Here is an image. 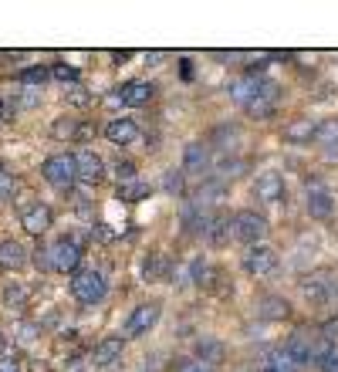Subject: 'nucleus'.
I'll use <instances>...</instances> for the list:
<instances>
[{
    "label": "nucleus",
    "mask_w": 338,
    "mask_h": 372,
    "mask_svg": "<svg viewBox=\"0 0 338 372\" xmlns=\"http://www.w3.org/2000/svg\"><path fill=\"white\" fill-rule=\"evenodd\" d=\"M41 176L54 186V190H75L78 183V166H75V153H58L41 163Z\"/></svg>",
    "instance_id": "obj_1"
},
{
    "label": "nucleus",
    "mask_w": 338,
    "mask_h": 372,
    "mask_svg": "<svg viewBox=\"0 0 338 372\" xmlns=\"http://www.w3.org/2000/svg\"><path fill=\"white\" fill-rule=\"evenodd\" d=\"M71 294L82 305H98L109 294V281H105V274L98 267H82L78 274H71Z\"/></svg>",
    "instance_id": "obj_2"
},
{
    "label": "nucleus",
    "mask_w": 338,
    "mask_h": 372,
    "mask_svg": "<svg viewBox=\"0 0 338 372\" xmlns=\"http://www.w3.org/2000/svg\"><path fill=\"white\" fill-rule=\"evenodd\" d=\"M267 217H260L257 210H240V213H234V241H240V244H260L264 237H267Z\"/></svg>",
    "instance_id": "obj_3"
},
{
    "label": "nucleus",
    "mask_w": 338,
    "mask_h": 372,
    "mask_svg": "<svg viewBox=\"0 0 338 372\" xmlns=\"http://www.w3.org/2000/svg\"><path fill=\"white\" fill-rule=\"evenodd\" d=\"M51 264H54V271H61V274H78L82 267V244L75 241V237H58L54 244H51Z\"/></svg>",
    "instance_id": "obj_4"
},
{
    "label": "nucleus",
    "mask_w": 338,
    "mask_h": 372,
    "mask_svg": "<svg viewBox=\"0 0 338 372\" xmlns=\"http://www.w3.org/2000/svg\"><path fill=\"white\" fill-rule=\"evenodd\" d=\"M278 264H281L278 250L267 248V244H254V248H247V254H244V271H247L251 278H271V274L278 271Z\"/></svg>",
    "instance_id": "obj_5"
},
{
    "label": "nucleus",
    "mask_w": 338,
    "mask_h": 372,
    "mask_svg": "<svg viewBox=\"0 0 338 372\" xmlns=\"http://www.w3.org/2000/svg\"><path fill=\"white\" fill-rule=\"evenodd\" d=\"M159 315H163V308H159L156 301H146V305L132 308V315H128L126 325H122V338H139V335H149V329L159 322Z\"/></svg>",
    "instance_id": "obj_6"
},
{
    "label": "nucleus",
    "mask_w": 338,
    "mask_h": 372,
    "mask_svg": "<svg viewBox=\"0 0 338 372\" xmlns=\"http://www.w3.org/2000/svg\"><path fill=\"white\" fill-rule=\"evenodd\" d=\"M332 288H335V274L332 271H311L301 278V294L315 305H328L332 301Z\"/></svg>",
    "instance_id": "obj_7"
},
{
    "label": "nucleus",
    "mask_w": 338,
    "mask_h": 372,
    "mask_svg": "<svg viewBox=\"0 0 338 372\" xmlns=\"http://www.w3.org/2000/svg\"><path fill=\"white\" fill-rule=\"evenodd\" d=\"M304 207H308V213H311L315 220H325V217H332V210H335V197H332V190H328L325 183L311 179V183H308V193H304Z\"/></svg>",
    "instance_id": "obj_8"
},
{
    "label": "nucleus",
    "mask_w": 338,
    "mask_h": 372,
    "mask_svg": "<svg viewBox=\"0 0 338 372\" xmlns=\"http://www.w3.org/2000/svg\"><path fill=\"white\" fill-rule=\"evenodd\" d=\"M75 166H78V183H102L105 179V160L95 149H78L75 153Z\"/></svg>",
    "instance_id": "obj_9"
},
{
    "label": "nucleus",
    "mask_w": 338,
    "mask_h": 372,
    "mask_svg": "<svg viewBox=\"0 0 338 372\" xmlns=\"http://www.w3.org/2000/svg\"><path fill=\"white\" fill-rule=\"evenodd\" d=\"M284 193H288V190H284V179H281V173H274V169L260 173L257 183H254V197H257L260 204H281Z\"/></svg>",
    "instance_id": "obj_10"
},
{
    "label": "nucleus",
    "mask_w": 338,
    "mask_h": 372,
    "mask_svg": "<svg viewBox=\"0 0 338 372\" xmlns=\"http://www.w3.org/2000/svg\"><path fill=\"white\" fill-rule=\"evenodd\" d=\"M122 349H126V338H122V335H109V338H102V342L91 349V366H95V369H109V366H115V362L122 359Z\"/></svg>",
    "instance_id": "obj_11"
},
{
    "label": "nucleus",
    "mask_w": 338,
    "mask_h": 372,
    "mask_svg": "<svg viewBox=\"0 0 338 372\" xmlns=\"http://www.w3.org/2000/svg\"><path fill=\"white\" fill-rule=\"evenodd\" d=\"M51 220H54V213H51L47 204H27L21 210V227L27 234H34V237H41L44 230H51Z\"/></svg>",
    "instance_id": "obj_12"
},
{
    "label": "nucleus",
    "mask_w": 338,
    "mask_h": 372,
    "mask_svg": "<svg viewBox=\"0 0 338 372\" xmlns=\"http://www.w3.org/2000/svg\"><path fill=\"white\" fill-rule=\"evenodd\" d=\"M264 82L267 78H260V75H254V72H247V75H240V78H234V82L227 85V95L237 102V105H247L254 95L264 88Z\"/></svg>",
    "instance_id": "obj_13"
},
{
    "label": "nucleus",
    "mask_w": 338,
    "mask_h": 372,
    "mask_svg": "<svg viewBox=\"0 0 338 372\" xmlns=\"http://www.w3.org/2000/svg\"><path fill=\"white\" fill-rule=\"evenodd\" d=\"M210 169V146L207 142H190L183 153V173L186 176H203Z\"/></svg>",
    "instance_id": "obj_14"
},
{
    "label": "nucleus",
    "mask_w": 338,
    "mask_h": 372,
    "mask_svg": "<svg viewBox=\"0 0 338 372\" xmlns=\"http://www.w3.org/2000/svg\"><path fill=\"white\" fill-rule=\"evenodd\" d=\"M115 95H119V102H122V105L142 109V105H149V102H153L156 85H153V82H128V85H122V88H115Z\"/></svg>",
    "instance_id": "obj_15"
},
{
    "label": "nucleus",
    "mask_w": 338,
    "mask_h": 372,
    "mask_svg": "<svg viewBox=\"0 0 338 372\" xmlns=\"http://www.w3.org/2000/svg\"><path fill=\"white\" fill-rule=\"evenodd\" d=\"M257 318H264V322H284L288 315H291V305L284 301V298H278V294H264V298H257Z\"/></svg>",
    "instance_id": "obj_16"
},
{
    "label": "nucleus",
    "mask_w": 338,
    "mask_h": 372,
    "mask_svg": "<svg viewBox=\"0 0 338 372\" xmlns=\"http://www.w3.org/2000/svg\"><path fill=\"white\" fill-rule=\"evenodd\" d=\"M223 197H227V183H223V179H216V176L203 179V183L193 190V204H196L200 210L213 207V204H220Z\"/></svg>",
    "instance_id": "obj_17"
},
{
    "label": "nucleus",
    "mask_w": 338,
    "mask_h": 372,
    "mask_svg": "<svg viewBox=\"0 0 338 372\" xmlns=\"http://www.w3.org/2000/svg\"><path fill=\"white\" fill-rule=\"evenodd\" d=\"M203 237H207L210 248H223V244H230V237H234V217H227V213H213L210 227H207Z\"/></svg>",
    "instance_id": "obj_18"
},
{
    "label": "nucleus",
    "mask_w": 338,
    "mask_h": 372,
    "mask_svg": "<svg viewBox=\"0 0 338 372\" xmlns=\"http://www.w3.org/2000/svg\"><path fill=\"white\" fill-rule=\"evenodd\" d=\"M315 132H318V122H315L311 116H297V119H291V122L284 125V139H288V142H295V146H301V142H311V139H315Z\"/></svg>",
    "instance_id": "obj_19"
},
{
    "label": "nucleus",
    "mask_w": 338,
    "mask_h": 372,
    "mask_svg": "<svg viewBox=\"0 0 338 372\" xmlns=\"http://www.w3.org/2000/svg\"><path fill=\"white\" fill-rule=\"evenodd\" d=\"M27 264V250L21 241H3L0 244V271H21Z\"/></svg>",
    "instance_id": "obj_20"
},
{
    "label": "nucleus",
    "mask_w": 338,
    "mask_h": 372,
    "mask_svg": "<svg viewBox=\"0 0 338 372\" xmlns=\"http://www.w3.org/2000/svg\"><path fill=\"white\" fill-rule=\"evenodd\" d=\"M105 135H109V142H115V146H132L135 139H139V129L132 119H112V122L105 125Z\"/></svg>",
    "instance_id": "obj_21"
},
{
    "label": "nucleus",
    "mask_w": 338,
    "mask_h": 372,
    "mask_svg": "<svg viewBox=\"0 0 338 372\" xmlns=\"http://www.w3.org/2000/svg\"><path fill=\"white\" fill-rule=\"evenodd\" d=\"M284 349L295 355V362L304 369V366H311V349H315V338H308V331H295V335L284 342Z\"/></svg>",
    "instance_id": "obj_22"
},
{
    "label": "nucleus",
    "mask_w": 338,
    "mask_h": 372,
    "mask_svg": "<svg viewBox=\"0 0 338 372\" xmlns=\"http://www.w3.org/2000/svg\"><path fill=\"white\" fill-rule=\"evenodd\" d=\"M51 135L54 139H88L91 135V125H78V119L61 116V119L51 122Z\"/></svg>",
    "instance_id": "obj_23"
},
{
    "label": "nucleus",
    "mask_w": 338,
    "mask_h": 372,
    "mask_svg": "<svg viewBox=\"0 0 338 372\" xmlns=\"http://www.w3.org/2000/svg\"><path fill=\"white\" fill-rule=\"evenodd\" d=\"M0 301H3V308H10V311H21V308H27V301H31V291L24 288L21 281H7V285L0 288Z\"/></svg>",
    "instance_id": "obj_24"
},
{
    "label": "nucleus",
    "mask_w": 338,
    "mask_h": 372,
    "mask_svg": "<svg viewBox=\"0 0 338 372\" xmlns=\"http://www.w3.org/2000/svg\"><path fill=\"white\" fill-rule=\"evenodd\" d=\"M264 369H274V372H301V366H297L295 355H291L284 345H278V349H271V352L264 355Z\"/></svg>",
    "instance_id": "obj_25"
},
{
    "label": "nucleus",
    "mask_w": 338,
    "mask_h": 372,
    "mask_svg": "<svg viewBox=\"0 0 338 372\" xmlns=\"http://www.w3.org/2000/svg\"><path fill=\"white\" fill-rule=\"evenodd\" d=\"M51 78V68L47 65H27L17 72V85L21 88H44V82Z\"/></svg>",
    "instance_id": "obj_26"
},
{
    "label": "nucleus",
    "mask_w": 338,
    "mask_h": 372,
    "mask_svg": "<svg viewBox=\"0 0 338 372\" xmlns=\"http://www.w3.org/2000/svg\"><path fill=\"white\" fill-rule=\"evenodd\" d=\"M196 355L203 359V366H213V362L223 359V345L216 338H210V335H203V338H196Z\"/></svg>",
    "instance_id": "obj_27"
},
{
    "label": "nucleus",
    "mask_w": 338,
    "mask_h": 372,
    "mask_svg": "<svg viewBox=\"0 0 338 372\" xmlns=\"http://www.w3.org/2000/svg\"><path fill=\"white\" fill-rule=\"evenodd\" d=\"M149 193H153V186L142 183V179H132V183H122V186H119V200H126V204H139V200H146Z\"/></svg>",
    "instance_id": "obj_28"
},
{
    "label": "nucleus",
    "mask_w": 338,
    "mask_h": 372,
    "mask_svg": "<svg viewBox=\"0 0 338 372\" xmlns=\"http://www.w3.org/2000/svg\"><path fill=\"white\" fill-rule=\"evenodd\" d=\"M166 274V257L163 254H149L146 261H142V278L146 281H159Z\"/></svg>",
    "instance_id": "obj_29"
},
{
    "label": "nucleus",
    "mask_w": 338,
    "mask_h": 372,
    "mask_svg": "<svg viewBox=\"0 0 338 372\" xmlns=\"http://www.w3.org/2000/svg\"><path fill=\"white\" fill-rule=\"evenodd\" d=\"M163 190H166L169 197H183V190H186V173H183V169H166Z\"/></svg>",
    "instance_id": "obj_30"
},
{
    "label": "nucleus",
    "mask_w": 338,
    "mask_h": 372,
    "mask_svg": "<svg viewBox=\"0 0 338 372\" xmlns=\"http://www.w3.org/2000/svg\"><path fill=\"white\" fill-rule=\"evenodd\" d=\"M38 335H41L38 322H17L14 325V342L17 345H31V342H38Z\"/></svg>",
    "instance_id": "obj_31"
},
{
    "label": "nucleus",
    "mask_w": 338,
    "mask_h": 372,
    "mask_svg": "<svg viewBox=\"0 0 338 372\" xmlns=\"http://www.w3.org/2000/svg\"><path fill=\"white\" fill-rule=\"evenodd\" d=\"M51 78L68 88V85L78 82V68H75V65H65V61H54V65H51Z\"/></svg>",
    "instance_id": "obj_32"
},
{
    "label": "nucleus",
    "mask_w": 338,
    "mask_h": 372,
    "mask_svg": "<svg viewBox=\"0 0 338 372\" xmlns=\"http://www.w3.org/2000/svg\"><path fill=\"white\" fill-rule=\"evenodd\" d=\"M237 139H240V132H237L234 125H220V129L213 132V142H216V149H223V153H230Z\"/></svg>",
    "instance_id": "obj_33"
},
{
    "label": "nucleus",
    "mask_w": 338,
    "mask_h": 372,
    "mask_svg": "<svg viewBox=\"0 0 338 372\" xmlns=\"http://www.w3.org/2000/svg\"><path fill=\"white\" fill-rule=\"evenodd\" d=\"M244 169H247L244 160H220V163H216V179H223V183H227V179L240 176Z\"/></svg>",
    "instance_id": "obj_34"
},
{
    "label": "nucleus",
    "mask_w": 338,
    "mask_h": 372,
    "mask_svg": "<svg viewBox=\"0 0 338 372\" xmlns=\"http://www.w3.org/2000/svg\"><path fill=\"white\" fill-rule=\"evenodd\" d=\"M315 139H318V142H328V146H338V119H325V122H318Z\"/></svg>",
    "instance_id": "obj_35"
},
{
    "label": "nucleus",
    "mask_w": 338,
    "mask_h": 372,
    "mask_svg": "<svg viewBox=\"0 0 338 372\" xmlns=\"http://www.w3.org/2000/svg\"><path fill=\"white\" fill-rule=\"evenodd\" d=\"M65 98H68V102H71V105H78V109H82V105H88V102H91V91H88V88H84V85H68V88H65Z\"/></svg>",
    "instance_id": "obj_36"
},
{
    "label": "nucleus",
    "mask_w": 338,
    "mask_h": 372,
    "mask_svg": "<svg viewBox=\"0 0 338 372\" xmlns=\"http://www.w3.org/2000/svg\"><path fill=\"white\" fill-rule=\"evenodd\" d=\"M14 190H17V176L10 169H0V204L14 200Z\"/></svg>",
    "instance_id": "obj_37"
},
{
    "label": "nucleus",
    "mask_w": 338,
    "mask_h": 372,
    "mask_svg": "<svg viewBox=\"0 0 338 372\" xmlns=\"http://www.w3.org/2000/svg\"><path fill=\"white\" fill-rule=\"evenodd\" d=\"M31 261H34L38 271H54V264H51V248H44V244H38V248L31 250Z\"/></svg>",
    "instance_id": "obj_38"
},
{
    "label": "nucleus",
    "mask_w": 338,
    "mask_h": 372,
    "mask_svg": "<svg viewBox=\"0 0 338 372\" xmlns=\"http://www.w3.org/2000/svg\"><path fill=\"white\" fill-rule=\"evenodd\" d=\"M115 176H119V186L135 179V163H115Z\"/></svg>",
    "instance_id": "obj_39"
},
{
    "label": "nucleus",
    "mask_w": 338,
    "mask_h": 372,
    "mask_svg": "<svg viewBox=\"0 0 338 372\" xmlns=\"http://www.w3.org/2000/svg\"><path fill=\"white\" fill-rule=\"evenodd\" d=\"M318 372H338V349H332V352L318 362Z\"/></svg>",
    "instance_id": "obj_40"
},
{
    "label": "nucleus",
    "mask_w": 338,
    "mask_h": 372,
    "mask_svg": "<svg viewBox=\"0 0 338 372\" xmlns=\"http://www.w3.org/2000/svg\"><path fill=\"white\" fill-rule=\"evenodd\" d=\"M0 372H21V359L17 355H0Z\"/></svg>",
    "instance_id": "obj_41"
},
{
    "label": "nucleus",
    "mask_w": 338,
    "mask_h": 372,
    "mask_svg": "<svg viewBox=\"0 0 338 372\" xmlns=\"http://www.w3.org/2000/svg\"><path fill=\"white\" fill-rule=\"evenodd\" d=\"M179 372H213V366H203V362H196V359H190V362H183Z\"/></svg>",
    "instance_id": "obj_42"
},
{
    "label": "nucleus",
    "mask_w": 338,
    "mask_h": 372,
    "mask_svg": "<svg viewBox=\"0 0 338 372\" xmlns=\"http://www.w3.org/2000/svg\"><path fill=\"white\" fill-rule=\"evenodd\" d=\"M112 58H115V61H128L132 54H128V51H112Z\"/></svg>",
    "instance_id": "obj_43"
},
{
    "label": "nucleus",
    "mask_w": 338,
    "mask_h": 372,
    "mask_svg": "<svg viewBox=\"0 0 338 372\" xmlns=\"http://www.w3.org/2000/svg\"><path fill=\"white\" fill-rule=\"evenodd\" d=\"M0 355H7V335L0 331Z\"/></svg>",
    "instance_id": "obj_44"
},
{
    "label": "nucleus",
    "mask_w": 338,
    "mask_h": 372,
    "mask_svg": "<svg viewBox=\"0 0 338 372\" xmlns=\"http://www.w3.org/2000/svg\"><path fill=\"white\" fill-rule=\"evenodd\" d=\"M0 122H3V98H0Z\"/></svg>",
    "instance_id": "obj_45"
},
{
    "label": "nucleus",
    "mask_w": 338,
    "mask_h": 372,
    "mask_svg": "<svg viewBox=\"0 0 338 372\" xmlns=\"http://www.w3.org/2000/svg\"><path fill=\"white\" fill-rule=\"evenodd\" d=\"M260 372H274V369H260Z\"/></svg>",
    "instance_id": "obj_46"
}]
</instances>
